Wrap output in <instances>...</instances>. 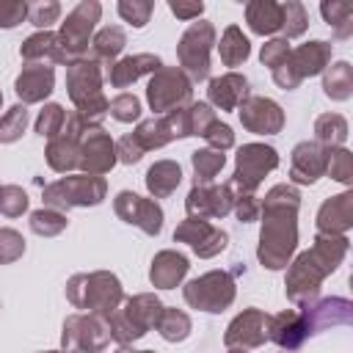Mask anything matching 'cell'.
Instances as JSON below:
<instances>
[{"mask_svg": "<svg viewBox=\"0 0 353 353\" xmlns=\"http://www.w3.org/2000/svg\"><path fill=\"white\" fill-rule=\"evenodd\" d=\"M295 212H298V193L290 185H279L265 199V226L259 237V259L279 270L290 262V254L298 243L295 229Z\"/></svg>", "mask_w": 353, "mask_h": 353, "instance_id": "cell-1", "label": "cell"}, {"mask_svg": "<svg viewBox=\"0 0 353 353\" xmlns=\"http://www.w3.org/2000/svg\"><path fill=\"white\" fill-rule=\"evenodd\" d=\"M347 251V237L342 234H320L314 248L301 254L298 262L292 265L290 270V279H287V295L292 301H306L317 292L320 281L336 270V265L342 262Z\"/></svg>", "mask_w": 353, "mask_h": 353, "instance_id": "cell-2", "label": "cell"}, {"mask_svg": "<svg viewBox=\"0 0 353 353\" xmlns=\"http://www.w3.org/2000/svg\"><path fill=\"white\" fill-rule=\"evenodd\" d=\"M331 61V44L328 41H309L301 44L298 50H290L287 61L273 69V77L281 88H295L303 77H312L317 72H323Z\"/></svg>", "mask_w": 353, "mask_h": 353, "instance_id": "cell-3", "label": "cell"}, {"mask_svg": "<svg viewBox=\"0 0 353 353\" xmlns=\"http://www.w3.org/2000/svg\"><path fill=\"white\" fill-rule=\"evenodd\" d=\"M69 94L83 116L105 113L108 102L99 94V66L94 61H74L69 63Z\"/></svg>", "mask_w": 353, "mask_h": 353, "instance_id": "cell-4", "label": "cell"}, {"mask_svg": "<svg viewBox=\"0 0 353 353\" xmlns=\"http://www.w3.org/2000/svg\"><path fill=\"white\" fill-rule=\"evenodd\" d=\"M215 39V30L210 22H193L185 36L179 39V61L190 72L193 80H204L210 74V44Z\"/></svg>", "mask_w": 353, "mask_h": 353, "instance_id": "cell-5", "label": "cell"}, {"mask_svg": "<svg viewBox=\"0 0 353 353\" xmlns=\"http://www.w3.org/2000/svg\"><path fill=\"white\" fill-rule=\"evenodd\" d=\"M163 314V306L157 298L152 295H138L135 301H127V312L113 317V336L119 342H130V339H138L149 325H154Z\"/></svg>", "mask_w": 353, "mask_h": 353, "instance_id": "cell-6", "label": "cell"}, {"mask_svg": "<svg viewBox=\"0 0 353 353\" xmlns=\"http://www.w3.org/2000/svg\"><path fill=\"white\" fill-rule=\"evenodd\" d=\"M234 298V284L226 273H207L185 287V301L204 312H221Z\"/></svg>", "mask_w": 353, "mask_h": 353, "instance_id": "cell-7", "label": "cell"}, {"mask_svg": "<svg viewBox=\"0 0 353 353\" xmlns=\"http://www.w3.org/2000/svg\"><path fill=\"white\" fill-rule=\"evenodd\" d=\"M99 3H80L69 17H66V22H63V28H61V47H63V52H66V61L72 63L77 55H83L85 52V47H88V36H91V28H94V22L99 19Z\"/></svg>", "mask_w": 353, "mask_h": 353, "instance_id": "cell-8", "label": "cell"}, {"mask_svg": "<svg viewBox=\"0 0 353 353\" xmlns=\"http://www.w3.org/2000/svg\"><path fill=\"white\" fill-rule=\"evenodd\" d=\"M105 193V182L97 176H66L44 190V201L58 204V207H72V204H99Z\"/></svg>", "mask_w": 353, "mask_h": 353, "instance_id": "cell-9", "label": "cell"}, {"mask_svg": "<svg viewBox=\"0 0 353 353\" xmlns=\"http://www.w3.org/2000/svg\"><path fill=\"white\" fill-rule=\"evenodd\" d=\"M279 157L270 146H259V143H251V146H243L240 154H237V174H234V185H240L245 193L254 190L259 185V179L276 168Z\"/></svg>", "mask_w": 353, "mask_h": 353, "instance_id": "cell-10", "label": "cell"}, {"mask_svg": "<svg viewBox=\"0 0 353 353\" xmlns=\"http://www.w3.org/2000/svg\"><path fill=\"white\" fill-rule=\"evenodd\" d=\"M190 97V83L176 69H163L149 83V102L154 110H171L174 105L185 102Z\"/></svg>", "mask_w": 353, "mask_h": 353, "instance_id": "cell-11", "label": "cell"}, {"mask_svg": "<svg viewBox=\"0 0 353 353\" xmlns=\"http://www.w3.org/2000/svg\"><path fill=\"white\" fill-rule=\"evenodd\" d=\"M116 212H119L127 223H138V226H141L143 232H149V234H157L160 226H163V212H160V207H157L154 201H146V199L130 193V190L119 193V199H116Z\"/></svg>", "mask_w": 353, "mask_h": 353, "instance_id": "cell-12", "label": "cell"}, {"mask_svg": "<svg viewBox=\"0 0 353 353\" xmlns=\"http://www.w3.org/2000/svg\"><path fill=\"white\" fill-rule=\"evenodd\" d=\"M83 281L88 284V287H83L85 295L74 298V303L83 306V309H97V312H102V314L113 312V306L119 303V295H121V292H119V281H116L113 276H108V273L83 276Z\"/></svg>", "mask_w": 353, "mask_h": 353, "instance_id": "cell-13", "label": "cell"}, {"mask_svg": "<svg viewBox=\"0 0 353 353\" xmlns=\"http://www.w3.org/2000/svg\"><path fill=\"white\" fill-rule=\"evenodd\" d=\"M306 323V336L328 328V325H347L350 323V301L345 298H325L317 306H306L303 312Z\"/></svg>", "mask_w": 353, "mask_h": 353, "instance_id": "cell-14", "label": "cell"}, {"mask_svg": "<svg viewBox=\"0 0 353 353\" xmlns=\"http://www.w3.org/2000/svg\"><path fill=\"white\" fill-rule=\"evenodd\" d=\"M174 237L188 240V243L193 245V251L201 254V256H212V254L223 251V245H226V234L218 232V229H212V226H210L207 221H201V218H188V221L176 229Z\"/></svg>", "mask_w": 353, "mask_h": 353, "instance_id": "cell-15", "label": "cell"}, {"mask_svg": "<svg viewBox=\"0 0 353 353\" xmlns=\"http://www.w3.org/2000/svg\"><path fill=\"white\" fill-rule=\"evenodd\" d=\"M240 119L251 132H279L284 121L281 108L273 99H262V97L248 99V105L240 110Z\"/></svg>", "mask_w": 353, "mask_h": 353, "instance_id": "cell-16", "label": "cell"}, {"mask_svg": "<svg viewBox=\"0 0 353 353\" xmlns=\"http://www.w3.org/2000/svg\"><path fill=\"white\" fill-rule=\"evenodd\" d=\"M353 223V193H339L320 207L317 226L323 234H342Z\"/></svg>", "mask_w": 353, "mask_h": 353, "instance_id": "cell-17", "label": "cell"}, {"mask_svg": "<svg viewBox=\"0 0 353 353\" xmlns=\"http://www.w3.org/2000/svg\"><path fill=\"white\" fill-rule=\"evenodd\" d=\"M325 157L328 152H323L320 143H298L292 152V179L312 185L325 171Z\"/></svg>", "mask_w": 353, "mask_h": 353, "instance_id": "cell-18", "label": "cell"}, {"mask_svg": "<svg viewBox=\"0 0 353 353\" xmlns=\"http://www.w3.org/2000/svg\"><path fill=\"white\" fill-rule=\"evenodd\" d=\"M268 331H270V336H273L281 347H287V350H295V347L306 339L303 314L295 312V309H287V312L270 317V320H268Z\"/></svg>", "mask_w": 353, "mask_h": 353, "instance_id": "cell-19", "label": "cell"}, {"mask_svg": "<svg viewBox=\"0 0 353 353\" xmlns=\"http://www.w3.org/2000/svg\"><path fill=\"white\" fill-rule=\"evenodd\" d=\"M52 91V69L47 63H30L17 77V94L25 102H39Z\"/></svg>", "mask_w": 353, "mask_h": 353, "instance_id": "cell-20", "label": "cell"}, {"mask_svg": "<svg viewBox=\"0 0 353 353\" xmlns=\"http://www.w3.org/2000/svg\"><path fill=\"white\" fill-rule=\"evenodd\" d=\"M268 336V317H262L256 309H248L245 314H240L226 334V345H262Z\"/></svg>", "mask_w": 353, "mask_h": 353, "instance_id": "cell-21", "label": "cell"}, {"mask_svg": "<svg viewBox=\"0 0 353 353\" xmlns=\"http://www.w3.org/2000/svg\"><path fill=\"white\" fill-rule=\"evenodd\" d=\"M248 97V83L240 74H223L210 83V99L223 110H234Z\"/></svg>", "mask_w": 353, "mask_h": 353, "instance_id": "cell-22", "label": "cell"}, {"mask_svg": "<svg viewBox=\"0 0 353 353\" xmlns=\"http://www.w3.org/2000/svg\"><path fill=\"white\" fill-rule=\"evenodd\" d=\"M232 207V190L229 188H215V190H207V188H193V193L188 196V210L190 212H199V215H223L229 212Z\"/></svg>", "mask_w": 353, "mask_h": 353, "instance_id": "cell-23", "label": "cell"}, {"mask_svg": "<svg viewBox=\"0 0 353 353\" xmlns=\"http://www.w3.org/2000/svg\"><path fill=\"white\" fill-rule=\"evenodd\" d=\"M245 19L251 25L254 33H276L281 28V6L279 3H270V0H256V3H248L245 8Z\"/></svg>", "mask_w": 353, "mask_h": 353, "instance_id": "cell-24", "label": "cell"}, {"mask_svg": "<svg viewBox=\"0 0 353 353\" xmlns=\"http://www.w3.org/2000/svg\"><path fill=\"white\" fill-rule=\"evenodd\" d=\"M83 154V165L88 171H108L113 165V143L102 130H91Z\"/></svg>", "mask_w": 353, "mask_h": 353, "instance_id": "cell-25", "label": "cell"}, {"mask_svg": "<svg viewBox=\"0 0 353 353\" xmlns=\"http://www.w3.org/2000/svg\"><path fill=\"white\" fill-rule=\"evenodd\" d=\"M163 63H160V58H154V55H135V58H124V61H119L113 69H110V83L113 85H130L135 77H141L143 72H157Z\"/></svg>", "mask_w": 353, "mask_h": 353, "instance_id": "cell-26", "label": "cell"}, {"mask_svg": "<svg viewBox=\"0 0 353 353\" xmlns=\"http://www.w3.org/2000/svg\"><path fill=\"white\" fill-rule=\"evenodd\" d=\"M188 270V259L174 251H163L152 265V281L157 287H174Z\"/></svg>", "mask_w": 353, "mask_h": 353, "instance_id": "cell-27", "label": "cell"}, {"mask_svg": "<svg viewBox=\"0 0 353 353\" xmlns=\"http://www.w3.org/2000/svg\"><path fill=\"white\" fill-rule=\"evenodd\" d=\"M22 55H25L28 61H36V58H44V55L52 58V61H66V52H63V47H61L58 33H50V30L30 36V39L22 44ZM66 63H69V61H66Z\"/></svg>", "mask_w": 353, "mask_h": 353, "instance_id": "cell-28", "label": "cell"}, {"mask_svg": "<svg viewBox=\"0 0 353 353\" xmlns=\"http://www.w3.org/2000/svg\"><path fill=\"white\" fill-rule=\"evenodd\" d=\"M320 14L334 28L336 39H347L353 33V3H347V0H331V3H323L320 6Z\"/></svg>", "mask_w": 353, "mask_h": 353, "instance_id": "cell-29", "label": "cell"}, {"mask_svg": "<svg viewBox=\"0 0 353 353\" xmlns=\"http://www.w3.org/2000/svg\"><path fill=\"white\" fill-rule=\"evenodd\" d=\"M179 179H182V171H179V165L171 163V160H163V163L152 165L149 174H146V185H149V190H152L154 196H168V193L179 185Z\"/></svg>", "mask_w": 353, "mask_h": 353, "instance_id": "cell-30", "label": "cell"}, {"mask_svg": "<svg viewBox=\"0 0 353 353\" xmlns=\"http://www.w3.org/2000/svg\"><path fill=\"white\" fill-rule=\"evenodd\" d=\"M323 88L331 99H347L353 94V66L347 61H339L334 63L328 72H325V80H323Z\"/></svg>", "mask_w": 353, "mask_h": 353, "instance_id": "cell-31", "label": "cell"}, {"mask_svg": "<svg viewBox=\"0 0 353 353\" xmlns=\"http://www.w3.org/2000/svg\"><path fill=\"white\" fill-rule=\"evenodd\" d=\"M314 132H317V141H320V143L336 149V146L345 143V138H347V121H345L339 113H325V116L317 119Z\"/></svg>", "mask_w": 353, "mask_h": 353, "instance_id": "cell-32", "label": "cell"}, {"mask_svg": "<svg viewBox=\"0 0 353 353\" xmlns=\"http://www.w3.org/2000/svg\"><path fill=\"white\" fill-rule=\"evenodd\" d=\"M221 58H223L226 66H237V63H243L248 58V39L234 25L226 28V33L221 39Z\"/></svg>", "mask_w": 353, "mask_h": 353, "instance_id": "cell-33", "label": "cell"}, {"mask_svg": "<svg viewBox=\"0 0 353 353\" xmlns=\"http://www.w3.org/2000/svg\"><path fill=\"white\" fill-rule=\"evenodd\" d=\"M50 165L55 168V171H66V168H72V165H77V143H74V135H69V138H61V141H52L50 143Z\"/></svg>", "mask_w": 353, "mask_h": 353, "instance_id": "cell-34", "label": "cell"}, {"mask_svg": "<svg viewBox=\"0 0 353 353\" xmlns=\"http://www.w3.org/2000/svg\"><path fill=\"white\" fill-rule=\"evenodd\" d=\"M193 168H196V185L204 188V185L223 168V154H221V152H212V149L196 152V154H193Z\"/></svg>", "mask_w": 353, "mask_h": 353, "instance_id": "cell-35", "label": "cell"}, {"mask_svg": "<svg viewBox=\"0 0 353 353\" xmlns=\"http://www.w3.org/2000/svg\"><path fill=\"white\" fill-rule=\"evenodd\" d=\"M306 25H309V17H306V8L301 3L290 0L281 6V30L287 33V39L301 36L306 30Z\"/></svg>", "mask_w": 353, "mask_h": 353, "instance_id": "cell-36", "label": "cell"}, {"mask_svg": "<svg viewBox=\"0 0 353 353\" xmlns=\"http://www.w3.org/2000/svg\"><path fill=\"white\" fill-rule=\"evenodd\" d=\"M124 44H127V39H124L121 28H105L94 39V55L97 58H113L124 50Z\"/></svg>", "mask_w": 353, "mask_h": 353, "instance_id": "cell-37", "label": "cell"}, {"mask_svg": "<svg viewBox=\"0 0 353 353\" xmlns=\"http://www.w3.org/2000/svg\"><path fill=\"white\" fill-rule=\"evenodd\" d=\"M325 168L328 174L336 179V182H350L353 179V157L347 149L336 146V149H328V157H325Z\"/></svg>", "mask_w": 353, "mask_h": 353, "instance_id": "cell-38", "label": "cell"}, {"mask_svg": "<svg viewBox=\"0 0 353 353\" xmlns=\"http://www.w3.org/2000/svg\"><path fill=\"white\" fill-rule=\"evenodd\" d=\"M25 124H28V110H25V105L11 108V110L0 119V141H17V138L25 132Z\"/></svg>", "mask_w": 353, "mask_h": 353, "instance_id": "cell-39", "label": "cell"}, {"mask_svg": "<svg viewBox=\"0 0 353 353\" xmlns=\"http://www.w3.org/2000/svg\"><path fill=\"white\" fill-rule=\"evenodd\" d=\"M160 325V331H163V336L168 339V342H176V339H185L188 336V331H190V320H188V314H182V312H165L163 314V320L157 323Z\"/></svg>", "mask_w": 353, "mask_h": 353, "instance_id": "cell-40", "label": "cell"}, {"mask_svg": "<svg viewBox=\"0 0 353 353\" xmlns=\"http://www.w3.org/2000/svg\"><path fill=\"white\" fill-rule=\"evenodd\" d=\"M110 113L119 119V121H135L141 116V102L132 97V94H121L110 102Z\"/></svg>", "mask_w": 353, "mask_h": 353, "instance_id": "cell-41", "label": "cell"}, {"mask_svg": "<svg viewBox=\"0 0 353 353\" xmlns=\"http://www.w3.org/2000/svg\"><path fill=\"white\" fill-rule=\"evenodd\" d=\"M30 226H33V232H39V234H58V232L66 226V221H63L61 215H55V212L39 210V212H33Z\"/></svg>", "mask_w": 353, "mask_h": 353, "instance_id": "cell-42", "label": "cell"}, {"mask_svg": "<svg viewBox=\"0 0 353 353\" xmlns=\"http://www.w3.org/2000/svg\"><path fill=\"white\" fill-rule=\"evenodd\" d=\"M152 8H154L152 3H135V0H132V3H127V0L119 3V14H121L127 22H132L135 28H143V25L149 22Z\"/></svg>", "mask_w": 353, "mask_h": 353, "instance_id": "cell-43", "label": "cell"}, {"mask_svg": "<svg viewBox=\"0 0 353 353\" xmlns=\"http://www.w3.org/2000/svg\"><path fill=\"white\" fill-rule=\"evenodd\" d=\"M61 14V6L58 3H36V6H28V17L36 28H47L58 19Z\"/></svg>", "mask_w": 353, "mask_h": 353, "instance_id": "cell-44", "label": "cell"}, {"mask_svg": "<svg viewBox=\"0 0 353 353\" xmlns=\"http://www.w3.org/2000/svg\"><path fill=\"white\" fill-rule=\"evenodd\" d=\"M287 55H290V44L284 39H273L262 47V63L270 66V69H279L287 61Z\"/></svg>", "mask_w": 353, "mask_h": 353, "instance_id": "cell-45", "label": "cell"}, {"mask_svg": "<svg viewBox=\"0 0 353 353\" xmlns=\"http://www.w3.org/2000/svg\"><path fill=\"white\" fill-rule=\"evenodd\" d=\"M61 124H63V110L58 105H47L36 121V130L41 135H55V132H61Z\"/></svg>", "mask_w": 353, "mask_h": 353, "instance_id": "cell-46", "label": "cell"}, {"mask_svg": "<svg viewBox=\"0 0 353 353\" xmlns=\"http://www.w3.org/2000/svg\"><path fill=\"white\" fill-rule=\"evenodd\" d=\"M25 207H28V199L19 188H3L0 190V210L6 215H19Z\"/></svg>", "mask_w": 353, "mask_h": 353, "instance_id": "cell-47", "label": "cell"}, {"mask_svg": "<svg viewBox=\"0 0 353 353\" xmlns=\"http://www.w3.org/2000/svg\"><path fill=\"white\" fill-rule=\"evenodd\" d=\"M22 251H25L22 237H19L17 232H11V229H3V232H0V262L17 259Z\"/></svg>", "mask_w": 353, "mask_h": 353, "instance_id": "cell-48", "label": "cell"}, {"mask_svg": "<svg viewBox=\"0 0 353 353\" xmlns=\"http://www.w3.org/2000/svg\"><path fill=\"white\" fill-rule=\"evenodd\" d=\"M28 17V3L14 0V3H0V28H14Z\"/></svg>", "mask_w": 353, "mask_h": 353, "instance_id": "cell-49", "label": "cell"}, {"mask_svg": "<svg viewBox=\"0 0 353 353\" xmlns=\"http://www.w3.org/2000/svg\"><path fill=\"white\" fill-rule=\"evenodd\" d=\"M204 138H207L212 146H218V149L232 146V130H229L226 124H218V121H212V124L204 130Z\"/></svg>", "mask_w": 353, "mask_h": 353, "instance_id": "cell-50", "label": "cell"}, {"mask_svg": "<svg viewBox=\"0 0 353 353\" xmlns=\"http://www.w3.org/2000/svg\"><path fill=\"white\" fill-rule=\"evenodd\" d=\"M234 201H237V218L240 221H254L256 218V204H254L251 193H240Z\"/></svg>", "mask_w": 353, "mask_h": 353, "instance_id": "cell-51", "label": "cell"}, {"mask_svg": "<svg viewBox=\"0 0 353 353\" xmlns=\"http://www.w3.org/2000/svg\"><path fill=\"white\" fill-rule=\"evenodd\" d=\"M141 146H138V141L132 138V135H127V138H121V143H119V154H121V160L124 163H135L138 157H141Z\"/></svg>", "mask_w": 353, "mask_h": 353, "instance_id": "cell-52", "label": "cell"}, {"mask_svg": "<svg viewBox=\"0 0 353 353\" xmlns=\"http://www.w3.org/2000/svg\"><path fill=\"white\" fill-rule=\"evenodd\" d=\"M171 11H174L176 17H182V19H193V17H199V14L204 11V6H201V3H193V6H182V3H171Z\"/></svg>", "mask_w": 353, "mask_h": 353, "instance_id": "cell-53", "label": "cell"}, {"mask_svg": "<svg viewBox=\"0 0 353 353\" xmlns=\"http://www.w3.org/2000/svg\"><path fill=\"white\" fill-rule=\"evenodd\" d=\"M143 353H149V350H143Z\"/></svg>", "mask_w": 353, "mask_h": 353, "instance_id": "cell-54", "label": "cell"}, {"mask_svg": "<svg viewBox=\"0 0 353 353\" xmlns=\"http://www.w3.org/2000/svg\"><path fill=\"white\" fill-rule=\"evenodd\" d=\"M0 99H3V97H0Z\"/></svg>", "mask_w": 353, "mask_h": 353, "instance_id": "cell-55", "label": "cell"}]
</instances>
